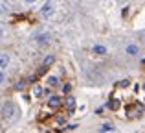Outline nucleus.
<instances>
[{
    "mask_svg": "<svg viewBox=\"0 0 145 133\" xmlns=\"http://www.w3.org/2000/svg\"><path fill=\"white\" fill-rule=\"evenodd\" d=\"M53 61H55V58H53V56H46V59H44V65H42V67H48V65H52Z\"/></svg>",
    "mask_w": 145,
    "mask_h": 133,
    "instance_id": "12",
    "label": "nucleus"
},
{
    "mask_svg": "<svg viewBox=\"0 0 145 133\" xmlns=\"http://www.w3.org/2000/svg\"><path fill=\"white\" fill-rule=\"evenodd\" d=\"M108 107L112 109V111H116V109L120 107V102H118V100H112V102H110V104H108Z\"/></svg>",
    "mask_w": 145,
    "mask_h": 133,
    "instance_id": "13",
    "label": "nucleus"
},
{
    "mask_svg": "<svg viewBox=\"0 0 145 133\" xmlns=\"http://www.w3.org/2000/svg\"><path fill=\"white\" fill-rule=\"evenodd\" d=\"M9 65V56L7 54H0V68H6Z\"/></svg>",
    "mask_w": 145,
    "mask_h": 133,
    "instance_id": "5",
    "label": "nucleus"
},
{
    "mask_svg": "<svg viewBox=\"0 0 145 133\" xmlns=\"http://www.w3.org/2000/svg\"><path fill=\"white\" fill-rule=\"evenodd\" d=\"M46 81H48V85H50V87H55L57 83H59V79H57L55 76H48V79H46Z\"/></svg>",
    "mask_w": 145,
    "mask_h": 133,
    "instance_id": "10",
    "label": "nucleus"
},
{
    "mask_svg": "<svg viewBox=\"0 0 145 133\" xmlns=\"http://www.w3.org/2000/svg\"><path fill=\"white\" fill-rule=\"evenodd\" d=\"M26 4H33V2H37V0H24Z\"/></svg>",
    "mask_w": 145,
    "mask_h": 133,
    "instance_id": "18",
    "label": "nucleus"
},
{
    "mask_svg": "<svg viewBox=\"0 0 145 133\" xmlns=\"http://www.w3.org/2000/svg\"><path fill=\"white\" fill-rule=\"evenodd\" d=\"M127 113H129L131 118H132V116H140L143 113V105L136 102V104H132V105H129V107H127Z\"/></svg>",
    "mask_w": 145,
    "mask_h": 133,
    "instance_id": "2",
    "label": "nucleus"
},
{
    "mask_svg": "<svg viewBox=\"0 0 145 133\" xmlns=\"http://www.w3.org/2000/svg\"><path fill=\"white\" fill-rule=\"evenodd\" d=\"M40 94H42V87H40V85H35V89H33V96L39 98Z\"/></svg>",
    "mask_w": 145,
    "mask_h": 133,
    "instance_id": "11",
    "label": "nucleus"
},
{
    "mask_svg": "<svg viewBox=\"0 0 145 133\" xmlns=\"http://www.w3.org/2000/svg\"><path fill=\"white\" fill-rule=\"evenodd\" d=\"M2 116H4V120H7V122L17 120L18 118V107L15 104H11V102H7V104L4 105V109H2Z\"/></svg>",
    "mask_w": 145,
    "mask_h": 133,
    "instance_id": "1",
    "label": "nucleus"
},
{
    "mask_svg": "<svg viewBox=\"0 0 145 133\" xmlns=\"http://www.w3.org/2000/svg\"><path fill=\"white\" fill-rule=\"evenodd\" d=\"M48 105L50 107H61V105H63V98H59V96H50L48 98Z\"/></svg>",
    "mask_w": 145,
    "mask_h": 133,
    "instance_id": "3",
    "label": "nucleus"
},
{
    "mask_svg": "<svg viewBox=\"0 0 145 133\" xmlns=\"http://www.w3.org/2000/svg\"><path fill=\"white\" fill-rule=\"evenodd\" d=\"M53 13V6H52V2H46L42 6V9H40V15L42 17H50V15Z\"/></svg>",
    "mask_w": 145,
    "mask_h": 133,
    "instance_id": "4",
    "label": "nucleus"
},
{
    "mask_svg": "<svg viewBox=\"0 0 145 133\" xmlns=\"http://www.w3.org/2000/svg\"><path fill=\"white\" fill-rule=\"evenodd\" d=\"M94 54H97V56H105V54H106V48H105V46H101V44H97V46H94Z\"/></svg>",
    "mask_w": 145,
    "mask_h": 133,
    "instance_id": "8",
    "label": "nucleus"
},
{
    "mask_svg": "<svg viewBox=\"0 0 145 133\" xmlns=\"http://www.w3.org/2000/svg\"><path fill=\"white\" fill-rule=\"evenodd\" d=\"M138 46H136V44H129L127 46V54H131V56H138Z\"/></svg>",
    "mask_w": 145,
    "mask_h": 133,
    "instance_id": "7",
    "label": "nucleus"
},
{
    "mask_svg": "<svg viewBox=\"0 0 145 133\" xmlns=\"http://www.w3.org/2000/svg\"><path fill=\"white\" fill-rule=\"evenodd\" d=\"M106 130H112V124H105V126H101V131H106Z\"/></svg>",
    "mask_w": 145,
    "mask_h": 133,
    "instance_id": "15",
    "label": "nucleus"
},
{
    "mask_svg": "<svg viewBox=\"0 0 145 133\" xmlns=\"http://www.w3.org/2000/svg\"><path fill=\"white\" fill-rule=\"evenodd\" d=\"M7 4H4V2H0V13H7Z\"/></svg>",
    "mask_w": 145,
    "mask_h": 133,
    "instance_id": "14",
    "label": "nucleus"
},
{
    "mask_svg": "<svg viewBox=\"0 0 145 133\" xmlns=\"http://www.w3.org/2000/svg\"><path fill=\"white\" fill-rule=\"evenodd\" d=\"M48 39H50L48 33H42V35L37 37V43H39V44H46V43H48Z\"/></svg>",
    "mask_w": 145,
    "mask_h": 133,
    "instance_id": "9",
    "label": "nucleus"
},
{
    "mask_svg": "<svg viewBox=\"0 0 145 133\" xmlns=\"http://www.w3.org/2000/svg\"><path fill=\"white\" fill-rule=\"evenodd\" d=\"M2 81H4V72L0 70V83H2Z\"/></svg>",
    "mask_w": 145,
    "mask_h": 133,
    "instance_id": "17",
    "label": "nucleus"
},
{
    "mask_svg": "<svg viewBox=\"0 0 145 133\" xmlns=\"http://www.w3.org/2000/svg\"><path fill=\"white\" fill-rule=\"evenodd\" d=\"M64 104H66V109H68V111H74V107H75V100H74V96H68Z\"/></svg>",
    "mask_w": 145,
    "mask_h": 133,
    "instance_id": "6",
    "label": "nucleus"
},
{
    "mask_svg": "<svg viewBox=\"0 0 145 133\" xmlns=\"http://www.w3.org/2000/svg\"><path fill=\"white\" fill-rule=\"evenodd\" d=\"M129 85V81H127V79H123V81H120V87H127Z\"/></svg>",
    "mask_w": 145,
    "mask_h": 133,
    "instance_id": "16",
    "label": "nucleus"
},
{
    "mask_svg": "<svg viewBox=\"0 0 145 133\" xmlns=\"http://www.w3.org/2000/svg\"><path fill=\"white\" fill-rule=\"evenodd\" d=\"M143 63H145V59H143Z\"/></svg>",
    "mask_w": 145,
    "mask_h": 133,
    "instance_id": "19",
    "label": "nucleus"
}]
</instances>
